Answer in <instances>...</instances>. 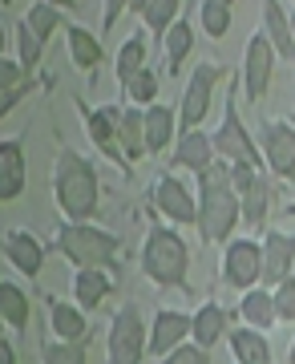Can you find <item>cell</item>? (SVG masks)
Returning a JSON list of instances; mask_svg holds the SVG:
<instances>
[{"label":"cell","instance_id":"cell-36","mask_svg":"<svg viewBox=\"0 0 295 364\" xmlns=\"http://www.w3.org/2000/svg\"><path fill=\"white\" fill-rule=\"evenodd\" d=\"M41 57H45V45L25 28V21H16V61L25 65V73H33L41 65Z\"/></svg>","mask_w":295,"mask_h":364},{"label":"cell","instance_id":"cell-15","mask_svg":"<svg viewBox=\"0 0 295 364\" xmlns=\"http://www.w3.org/2000/svg\"><path fill=\"white\" fill-rule=\"evenodd\" d=\"M25 182H28L25 142L21 138H0V203H16L25 195Z\"/></svg>","mask_w":295,"mask_h":364},{"label":"cell","instance_id":"cell-17","mask_svg":"<svg viewBox=\"0 0 295 364\" xmlns=\"http://www.w3.org/2000/svg\"><path fill=\"white\" fill-rule=\"evenodd\" d=\"M191 340V312H178V308H162L150 320V352L154 356H166L170 348H178Z\"/></svg>","mask_w":295,"mask_h":364},{"label":"cell","instance_id":"cell-2","mask_svg":"<svg viewBox=\"0 0 295 364\" xmlns=\"http://www.w3.org/2000/svg\"><path fill=\"white\" fill-rule=\"evenodd\" d=\"M53 198H57V210L65 215V223H90L97 215L102 182H97V170L85 154H77V150L57 154V162H53Z\"/></svg>","mask_w":295,"mask_h":364},{"label":"cell","instance_id":"cell-26","mask_svg":"<svg viewBox=\"0 0 295 364\" xmlns=\"http://www.w3.org/2000/svg\"><path fill=\"white\" fill-rule=\"evenodd\" d=\"M191 49H194V25L186 21V16H178V21L166 28V37H162V57H166V73L170 77H178L182 73Z\"/></svg>","mask_w":295,"mask_h":364},{"label":"cell","instance_id":"cell-24","mask_svg":"<svg viewBox=\"0 0 295 364\" xmlns=\"http://www.w3.org/2000/svg\"><path fill=\"white\" fill-rule=\"evenodd\" d=\"M235 312H239V320H243L247 328H259V332H271V328L279 324V316H275V299H271L267 287H247Z\"/></svg>","mask_w":295,"mask_h":364},{"label":"cell","instance_id":"cell-38","mask_svg":"<svg viewBox=\"0 0 295 364\" xmlns=\"http://www.w3.org/2000/svg\"><path fill=\"white\" fill-rule=\"evenodd\" d=\"M162 364H210V348L186 340V344H178V348H170L166 356H162Z\"/></svg>","mask_w":295,"mask_h":364},{"label":"cell","instance_id":"cell-20","mask_svg":"<svg viewBox=\"0 0 295 364\" xmlns=\"http://www.w3.org/2000/svg\"><path fill=\"white\" fill-rule=\"evenodd\" d=\"M114 287H117V279L109 267H77L73 272V304H77L81 312H93Z\"/></svg>","mask_w":295,"mask_h":364},{"label":"cell","instance_id":"cell-49","mask_svg":"<svg viewBox=\"0 0 295 364\" xmlns=\"http://www.w3.org/2000/svg\"><path fill=\"white\" fill-rule=\"evenodd\" d=\"M291 33H295V9H291Z\"/></svg>","mask_w":295,"mask_h":364},{"label":"cell","instance_id":"cell-32","mask_svg":"<svg viewBox=\"0 0 295 364\" xmlns=\"http://www.w3.org/2000/svg\"><path fill=\"white\" fill-rule=\"evenodd\" d=\"M178 9L182 0H146V9H141V21H146V33L158 41V49H162V37H166V28L178 21Z\"/></svg>","mask_w":295,"mask_h":364},{"label":"cell","instance_id":"cell-9","mask_svg":"<svg viewBox=\"0 0 295 364\" xmlns=\"http://www.w3.org/2000/svg\"><path fill=\"white\" fill-rule=\"evenodd\" d=\"M150 207L158 219H170V227H191L198 223V195L178 178V174H162L150 186Z\"/></svg>","mask_w":295,"mask_h":364},{"label":"cell","instance_id":"cell-45","mask_svg":"<svg viewBox=\"0 0 295 364\" xmlns=\"http://www.w3.org/2000/svg\"><path fill=\"white\" fill-rule=\"evenodd\" d=\"M0 57H4V21H0Z\"/></svg>","mask_w":295,"mask_h":364},{"label":"cell","instance_id":"cell-19","mask_svg":"<svg viewBox=\"0 0 295 364\" xmlns=\"http://www.w3.org/2000/svg\"><path fill=\"white\" fill-rule=\"evenodd\" d=\"M65 49H69V61H73L81 73H93V69L105 61L102 37L90 33L85 25H73V21H65Z\"/></svg>","mask_w":295,"mask_h":364},{"label":"cell","instance_id":"cell-37","mask_svg":"<svg viewBox=\"0 0 295 364\" xmlns=\"http://www.w3.org/2000/svg\"><path fill=\"white\" fill-rule=\"evenodd\" d=\"M271 299H275V316L283 324H295V275H287L283 284L271 287Z\"/></svg>","mask_w":295,"mask_h":364},{"label":"cell","instance_id":"cell-27","mask_svg":"<svg viewBox=\"0 0 295 364\" xmlns=\"http://www.w3.org/2000/svg\"><path fill=\"white\" fill-rule=\"evenodd\" d=\"M146 61H150V41L141 37V33L122 41V49H117V57H114V73H117V81H122V90L146 69Z\"/></svg>","mask_w":295,"mask_h":364},{"label":"cell","instance_id":"cell-30","mask_svg":"<svg viewBox=\"0 0 295 364\" xmlns=\"http://www.w3.org/2000/svg\"><path fill=\"white\" fill-rule=\"evenodd\" d=\"M0 316H4V324L13 328L16 336L28 328V296L13 279H0Z\"/></svg>","mask_w":295,"mask_h":364},{"label":"cell","instance_id":"cell-14","mask_svg":"<svg viewBox=\"0 0 295 364\" xmlns=\"http://www.w3.org/2000/svg\"><path fill=\"white\" fill-rule=\"evenodd\" d=\"M218 154H215V142L210 134L198 126V130H182L174 138V154H170V166L174 170H191V174H203L206 166H215Z\"/></svg>","mask_w":295,"mask_h":364},{"label":"cell","instance_id":"cell-41","mask_svg":"<svg viewBox=\"0 0 295 364\" xmlns=\"http://www.w3.org/2000/svg\"><path fill=\"white\" fill-rule=\"evenodd\" d=\"M33 90V81H25V85H16V90H0V117H9L16 109V102L25 97V93Z\"/></svg>","mask_w":295,"mask_h":364},{"label":"cell","instance_id":"cell-23","mask_svg":"<svg viewBox=\"0 0 295 364\" xmlns=\"http://www.w3.org/2000/svg\"><path fill=\"white\" fill-rule=\"evenodd\" d=\"M227 320H231V312L218 299H206L198 312H191V340L203 344V348H215L222 340V332H227Z\"/></svg>","mask_w":295,"mask_h":364},{"label":"cell","instance_id":"cell-8","mask_svg":"<svg viewBox=\"0 0 295 364\" xmlns=\"http://www.w3.org/2000/svg\"><path fill=\"white\" fill-rule=\"evenodd\" d=\"M227 77V69L215 65V61H198L186 81V90H182V105H178V134L182 130H198L203 126V117L210 114V97H215L218 81Z\"/></svg>","mask_w":295,"mask_h":364},{"label":"cell","instance_id":"cell-50","mask_svg":"<svg viewBox=\"0 0 295 364\" xmlns=\"http://www.w3.org/2000/svg\"><path fill=\"white\" fill-rule=\"evenodd\" d=\"M0 4H13V0H0Z\"/></svg>","mask_w":295,"mask_h":364},{"label":"cell","instance_id":"cell-4","mask_svg":"<svg viewBox=\"0 0 295 364\" xmlns=\"http://www.w3.org/2000/svg\"><path fill=\"white\" fill-rule=\"evenodd\" d=\"M53 247L77 272V267H105V263H114L117 251H122V239L114 231H105V227H93V223H61L53 231Z\"/></svg>","mask_w":295,"mask_h":364},{"label":"cell","instance_id":"cell-18","mask_svg":"<svg viewBox=\"0 0 295 364\" xmlns=\"http://www.w3.org/2000/svg\"><path fill=\"white\" fill-rule=\"evenodd\" d=\"M259 13H263V33H267L275 57L295 61V33H291V13L283 9V0H259Z\"/></svg>","mask_w":295,"mask_h":364},{"label":"cell","instance_id":"cell-31","mask_svg":"<svg viewBox=\"0 0 295 364\" xmlns=\"http://www.w3.org/2000/svg\"><path fill=\"white\" fill-rule=\"evenodd\" d=\"M21 21H25V28L41 41V45H49L53 33H57V28H65L61 9H53V4H45V0H33V4H28V13L21 16Z\"/></svg>","mask_w":295,"mask_h":364},{"label":"cell","instance_id":"cell-40","mask_svg":"<svg viewBox=\"0 0 295 364\" xmlns=\"http://www.w3.org/2000/svg\"><path fill=\"white\" fill-rule=\"evenodd\" d=\"M122 13H129V0H102V33H109L122 21Z\"/></svg>","mask_w":295,"mask_h":364},{"label":"cell","instance_id":"cell-47","mask_svg":"<svg viewBox=\"0 0 295 364\" xmlns=\"http://www.w3.org/2000/svg\"><path fill=\"white\" fill-rule=\"evenodd\" d=\"M4 328H9V324H4V316H0V340H4Z\"/></svg>","mask_w":295,"mask_h":364},{"label":"cell","instance_id":"cell-48","mask_svg":"<svg viewBox=\"0 0 295 364\" xmlns=\"http://www.w3.org/2000/svg\"><path fill=\"white\" fill-rule=\"evenodd\" d=\"M218 4H227V9H235V0H218Z\"/></svg>","mask_w":295,"mask_h":364},{"label":"cell","instance_id":"cell-25","mask_svg":"<svg viewBox=\"0 0 295 364\" xmlns=\"http://www.w3.org/2000/svg\"><path fill=\"white\" fill-rule=\"evenodd\" d=\"M117 146H122V158H126L129 166L146 158V130H141V109L138 105H122V114H117Z\"/></svg>","mask_w":295,"mask_h":364},{"label":"cell","instance_id":"cell-12","mask_svg":"<svg viewBox=\"0 0 295 364\" xmlns=\"http://www.w3.org/2000/svg\"><path fill=\"white\" fill-rule=\"evenodd\" d=\"M85 117V134H90V142L102 150L109 162H117L122 170H129V162L122 158V146H117V114H122V105H85L77 97L73 102Z\"/></svg>","mask_w":295,"mask_h":364},{"label":"cell","instance_id":"cell-34","mask_svg":"<svg viewBox=\"0 0 295 364\" xmlns=\"http://www.w3.org/2000/svg\"><path fill=\"white\" fill-rule=\"evenodd\" d=\"M41 364H90V352L81 340H53L41 348Z\"/></svg>","mask_w":295,"mask_h":364},{"label":"cell","instance_id":"cell-28","mask_svg":"<svg viewBox=\"0 0 295 364\" xmlns=\"http://www.w3.org/2000/svg\"><path fill=\"white\" fill-rule=\"evenodd\" d=\"M231 356L235 364H271V344H267V332L259 328H235L231 332Z\"/></svg>","mask_w":295,"mask_h":364},{"label":"cell","instance_id":"cell-1","mask_svg":"<svg viewBox=\"0 0 295 364\" xmlns=\"http://www.w3.org/2000/svg\"><path fill=\"white\" fill-rule=\"evenodd\" d=\"M194 178H198V223L194 227H198L206 247H222L239 223V195L231 182V166L218 158L215 166H206Z\"/></svg>","mask_w":295,"mask_h":364},{"label":"cell","instance_id":"cell-29","mask_svg":"<svg viewBox=\"0 0 295 364\" xmlns=\"http://www.w3.org/2000/svg\"><path fill=\"white\" fill-rule=\"evenodd\" d=\"M49 328L57 340H85V312L77 304L49 299Z\"/></svg>","mask_w":295,"mask_h":364},{"label":"cell","instance_id":"cell-22","mask_svg":"<svg viewBox=\"0 0 295 364\" xmlns=\"http://www.w3.org/2000/svg\"><path fill=\"white\" fill-rule=\"evenodd\" d=\"M141 130H146V154H162L170 138H178V114L162 102L146 105L141 109Z\"/></svg>","mask_w":295,"mask_h":364},{"label":"cell","instance_id":"cell-11","mask_svg":"<svg viewBox=\"0 0 295 364\" xmlns=\"http://www.w3.org/2000/svg\"><path fill=\"white\" fill-rule=\"evenodd\" d=\"M259 150H263V162H267V170L275 178H283V182L295 178V126H287L279 117H263Z\"/></svg>","mask_w":295,"mask_h":364},{"label":"cell","instance_id":"cell-21","mask_svg":"<svg viewBox=\"0 0 295 364\" xmlns=\"http://www.w3.org/2000/svg\"><path fill=\"white\" fill-rule=\"evenodd\" d=\"M271 207H275V191H271V182H267V170H259L255 178L239 191V219L247 227H263Z\"/></svg>","mask_w":295,"mask_h":364},{"label":"cell","instance_id":"cell-35","mask_svg":"<svg viewBox=\"0 0 295 364\" xmlns=\"http://www.w3.org/2000/svg\"><path fill=\"white\" fill-rule=\"evenodd\" d=\"M158 90H162V85H158V73H154V69H141L138 77L126 85V102L138 105V109H146V105L158 102Z\"/></svg>","mask_w":295,"mask_h":364},{"label":"cell","instance_id":"cell-6","mask_svg":"<svg viewBox=\"0 0 295 364\" xmlns=\"http://www.w3.org/2000/svg\"><path fill=\"white\" fill-rule=\"evenodd\" d=\"M210 142H215V154L222 158L227 166H255V170H267V162H263V150L255 146V138L247 134L243 117H239L235 90L227 93V109H222V122H218V130L210 134Z\"/></svg>","mask_w":295,"mask_h":364},{"label":"cell","instance_id":"cell-5","mask_svg":"<svg viewBox=\"0 0 295 364\" xmlns=\"http://www.w3.org/2000/svg\"><path fill=\"white\" fill-rule=\"evenodd\" d=\"M146 352H150V328L138 304H122L105 332V364H141Z\"/></svg>","mask_w":295,"mask_h":364},{"label":"cell","instance_id":"cell-3","mask_svg":"<svg viewBox=\"0 0 295 364\" xmlns=\"http://www.w3.org/2000/svg\"><path fill=\"white\" fill-rule=\"evenodd\" d=\"M141 275L158 287H186V272H191V247L178 235V227H170L154 215L146 227V243H141Z\"/></svg>","mask_w":295,"mask_h":364},{"label":"cell","instance_id":"cell-46","mask_svg":"<svg viewBox=\"0 0 295 364\" xmlns=\"http://www.w3.org/2000/svg\"><path fill=\"white\" fill-rule=\"evenodd\" d=\"M287 364H295V340H291V348H287Z\"/></svg>","mask_w":295,"mask_h":364},{"label":"cell","instance_id":"cell-33","mask_svg":"<svg viewBox=\"0 0 295 364\" xmlns=\"http://www.w3.org/2000/svg\"><path fill=\"white\" fill-rule=\"evenodd\" d=\"M231 16H235V9H227V4H218V0H198V21H203V33L210 41H222L231 33Z\"/></svg>","mask_w":295,"mask_h":364},{"label":"cell","instance_id":"cell-44","mask_svg":"<svg viewBox=\"0 0 295 364\" xmlns=\"http://www.w3.org/2000/svg\"><path fill=\"white\" fill-rule=\"evenodd\" d=\"M146 9V0H129V13H141Z\"/></svg>","mask_w":295,"mask_h":364},{"label":"cell","instance_id":"cell-13","mask_svg":"<svg viewBox=\"0 0 295 364\" xmlns=\"http://www.w3.org/2000/svg\"><path fill=\"white\" fill-rule=\"evenodd\" d=\"M259 243H263V287L283 284L295 267V235L267 227V235Z\"/></svg>","mask_w":295,"mask_h":364},{"label":"cell","instance_id":"cell-39","mask_svg":"<svg viewBox=\"0 0 295 364\" xmlns=\"http://www.w3.org/2000/svg\"><path fill=\"white\" fill-rule=\"evenodd\" d=\"M25 81H28L25 65L4 53V57H0V90H16V85H25Z\"/></svg>","mask_w":295,"mask_h":364},{"label":"cell","instance_id":"cell-10","mask_svg":"<svg viewBox=\"0 0 295 364\" xmlns=\"http://www.w3.org/2000/svg\"><path fill=\"white\" fill-rule=\"evenodd\" d=\"M275 49H271V41L263 28H255L251 33V41H247V53H243V97L251 105H259L263 97H267L271 90V77H275Z\"/></svg>","mask_w":295,"mask_h":364},{"label":"cell","instance_id":"cell-7","mask_svg":"<svg viewBox=\"0 0 295 364\" xmlns=\"http://www.w3.org/2000/svg\"><path fill=\"white\" fill-rule=\"evenodd\" d=\"M218 275H222V284L235 287V291L259 287L263 284V243L251 239V235H231V239L222 243Z\"/></svg>","mask_w":295,"mask_h":364},{"label":"cell","instance_id":"cell-42","mask_svg":"<svg viewBox=\"0 0 295 364\" xmlns=\"http://www.w3.org/2000/svg\"><path fill=\"white\" fill-rule=\"evenodd\" d=\"M0 364H16V348L9 340H0Z\"/></svg>","mask_w":295,"mask_h":364},{"label":"cell","instance_id":"cell-16","mask_svg":"<svg viewBox=\"0 0 295 364\" xmlns=\"http://www.w3.org/2000/svg\"><path fill=\"white\" fill-rule=\"evenodd\" d=\"M4 259L13 263L16 272L25 275V279H37L41 267H45V243H41L33 231L25 227H16V231H4Z\"/></svg>","mask_w":295,"mask_h":364},{"label":"cell","instance_id":"cell-43","mask_svg":"<svg viewBox=\"0 0 295 364\" xmlns=\"http://www.w3.org/2000/svg\"><path fill=\"white\" fill-rule=\"evenodd\" d=\"M53 9H61V13H77V0H45Z\"/></svg>","mask_w":295,"mask_h":364}]
</instances>
